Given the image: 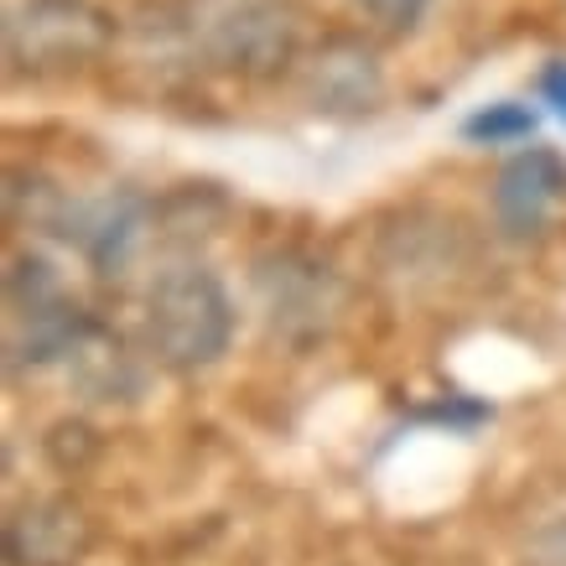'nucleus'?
Instances as JSON below:
<instances>
[{"label":"nucleus","instance_id":"obj_1","mask_svg":"<svg viewBox=\"0 0 566 566\" xmlns=\"http://www.w3.org/2000/svg\"><path fill=\"white\" fill-rule=\"evenodd\" d=\"M234 338V302L208 265H172L146 292V344L177 375L208 369Z\"/></svg>","mask_w":566,"mask_h":566},{"label":"nucleus","instance_id":"obj_2","mask_svg":"<svg viewBox=\"0 0 566 566\" xmlns=\"http://www.w3.org/2000/svg\"><path fill=\"white\" fill-rule=\"evenodd\" d=\"M109 17L88 0H21L6 17V57L17 73H69L99 57Z\"/></svg>","mask_w":566,"mask_h":566},{"label":"nucleus","instance_id":"obj_3","mask_svg":"<svg viewBox=\"0 0 566 566\" xmlns=\"http://www.w3.org/2000/svg\"><path fill=\"white\" fill-rule=\"evenodd\" d=\"M192 36L219 69L234 73H265L286 63L296 48V21L281 0H213Z\"/></svg>","mask_w":566,"mask_h":566},{"label":"nucleus","instance_id":"obj_4","mask_svg":"<svg viewBox=\"0 0 566 566\" xmlns=\"http://www.w3.org/2000/svg\"><path fill=\"white\" fill-rule=\"evenodd\" d=\"M566 198V167L551 151L531 146L504 161L494 182V219L510 240H535Z\"/></svg>","mask_w":566,"mask_h":566},{"label":"nucleus","instance_id":"obj_5","mask_svg":"<svg viewBox=\"0 0 566 566\" xmlns=\"http://www.w3.org/2000/svg\"><path fill=\"white\" fill-rule=\"evenodd\" d=\"M78 551V515L63 504H36L11 520V562L17 566H69Z\"/></svg>","mask_w":566,"mask_h":566},{"label":"nucleus","instance_id":"obj_6","mask_svg":"<svg viewBox=\"0 0 566 566\" xmlns=\"http://www.w3.org/2000/svg\"><path fill=\"white\" fill-rule=\"evenodd\" d=\"M535 130V109H525V104H483L479 115H468L463 136L468 140H483V146H504V140H525Z\"/></svg>","mask_w":566,"mask_h":566},{"label":"nucleus","instance_id":"obj_7","mask_svg":"<svg viewBox=\"0 0 566 566\" xmlns=\"http://www.w3.org/2000/svg\"><path fill=\"white\" fill-rule=\"evenodd\" d=\"M333 84H344V104L348 109H359V104L375 99V69H369V57L359 52H344V57H333L327 52L323 69H317V94H333Z\"/></svg>","mask_w":566,"mask_h":566},{"label":"nucleus","instance_id":"obj_8","mask_svg":"<svg viewBox=\"0 0 566 566\" xmlns=\"http://www.w3.org/2000/svg\"><path fill=\"white\" fill-rule=\"evenodd\" d=\"M359 6L385 27H416L427 11V0H359Z\"/></svg>","mask_w":566,"mask_h":566},{"label":"nucleus","instance_id":"obj_9","mask_svg":"<svg viewBox=\"0 0 566 566\" xmlns=\"http://www.w3.org/2000/svg\"><path fill=\"white\" fill-rule=\"evenodd\" d=\"M541 99L556 109V120L566 125V57H556V63H546L541 69Z\"/></svg>","mask_w":566,"mask_h":566}]
</instances>
